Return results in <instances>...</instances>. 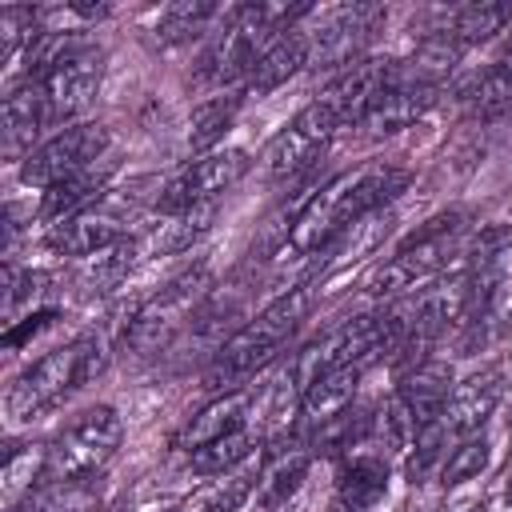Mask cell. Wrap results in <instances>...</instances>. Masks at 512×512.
Returning a JSON list of instances; mask_svg holds the SVG:
<instances>
[{"label":"cell","mask_w":512,"mask_h":512,"mask_svg":"<svg viewBox=\"0 0 512 512\" xmlns=\"http://www.w3.org/2000/svg\"><path fill=\"white\" fill-rule=\"evenodd\" d=\"M408 180H412L408 168H396V164H364L356 172H344V176L320 184V192L300 208L284 252H292V256H316L324 244H332L356 220H364L372 212H384L408 188Z\"/></svg>","instance_id":"cell-1"},{"label":"cell","mask_w":512,"mask_h":512,"mask_svg":"<svg viewBox=\"0 0 512 512\" xmlns=\"http://www.w3.org/2000/svg\"><path fill=\"white\" fill-rule=\"evenodd\" d=\"M312 308V292L308 288H288L284 296H276L268 308H260L244 328H236L228 340L216 344V356L204 372V388L212 392H240L244 380H252L276 352L280 344L300 328V320Z\"/></svg>","instance_id":"cell-2"},{"label":"cell","mask_w":512,"mask_h":512,"mask_svg":"<svg viewBox=\"0 0 512 512\" xmlns=\"http://www.w3.org/2000/svg\"><path fill=\"white\" fill-rule=\"evenodd\" d=\"M308 4L300 8H268V4H240L224 16V28L212 36V44L204 48L200 56V80L204 84H236V80H248L252 64L260 60V52L292 28L296 16H304Z\"/></svg>","instance_id":"cell-3"},{"label":"cell","mask_w":512,"mask_h":512,"mask_svg":"<svg viewBox=\"0 0 512 512\" xmlns=\"http://www.w3.org/2000/svg\"><path fill=\"white\" fill-rule=\"evenodd\" d=\"M104 356L96 336H80L64 348H52L48 356H40L28 372L16 376V384L4 396V412L8 420H32L44 408H52L56 400H64L72 388H80L84 380H92L100 372Z\"/></svg>","instance_id":"cell-4"},{"label":"cell","mask_w":512,"mask_h":512,"mask_svg":"<svg viewBox=\"0 0 512 512\" xmlns=\"http://www.w3.org/2000/svg\"><path fill=\"white\" fill-rule=\"evenodd\" d=\"M464 240H468V212L464 208H452V212L432 216L420 232H412L388 256L384 268L372 272L368 292L384 296V292H400V288H408V284H416V280H424V276H432L440 268L452 272V264L460 260Z\"/></svg>","instance_id":"cell-5"},{"label":"cell","mask_w":512,"mask_h":512,"mask_svg":"<svg viewBox=\"0 0 512 512\" xmlns=\"http://www.w3.org/2000/svg\"><path fill=\"white\" fill-rule=\"evenodd\" d=\"M212 292V268L208 264H196L180 276H172L148 304L136 308V316L128 320L124 328V352H136V356H156L164 352L176 332L200 312V304L208 300Z\"/></svg>","instance_id":"cell-6"},{"label":"cell","mask_w":512,"mask_h":512,"mask_svg":"<svg viewBox=\"0 0 512 512\" xmlns=\"http://www.w3.org/2000/svg\"><path fill=\"white\" fill-rule=\"evenodd\" d=\"M144 188H156V180H132L128 188H104L88 208L48 228V248L60 256H96L120 240H128V224L144 208Z\"/></svg>","instance_id":"cell-7"},{"label":"cell","mask_w":512,"mask_h":512,"mask_svg":"<svg viewBox=\"0 0 512 512\" xmlns=\"http://www.w3.org/2000/svg\"><path fill=\"white\" fill-rule=\"evenodd\" d=\"M124 440V424L108 404H96L88 412H80L48 448V464H44V480H60V484H84L88 476H96L120 448Z\"/></svg>","instance_id":"cell-8"},{"label":"cell","mask_w":512,"mask_h":512,"mask_svg":"<svg viewBox=\"0 0 512 512\" xmlns=\"http://www.w3.org/2000/svg\"><path fill=\"white\" fill-rule=\"evenodd\" d=\"M336 128H340L336 112L316 96L308 108H300V112L268 140V148H264V156H260L264 176H268V180H300V176H308L312 160L324 152V144L336 136Z\"/></svg>","instance_id":"cell-9"},{"label":"cell","mask_w":512,"mask_h":512,"mask_svg":"<svg viewBox=\"0 0 512 512\" xmlns=\"http://www.w3.org/2000/svg\"><path fill=\"white\" fill-rule=\"evenodd\" d=\"M100 156H108V128L92 124V120L68 124V128H60L56 136H48L44 144H36L24 156L20 180L32 184V188H52V184H60L64 176L88 168Z\"/></svg>","instance_id":"cell-10"},{"label":"cell","mask_w":512,"mask_h":512,"mask_svg":"<svg viewBox=\"0 0 512 512\" xmlns=\"http://www.w3.org/2000/svg\"><path fill=\"white\" fill-rule=\"evenodd\" d=\"M248 172V152L244 148H224V152H208L200 160H192L188 168H180L172 180L160 184L152 208L160 216H176L184 208H196L204 200H216L224 188H232L240 176Z\"/></svg>","instance_id":"cell-11"},{"label":"cell","mask_w":512,"mask_h":512,"mask_svg":"<svg viewBox=\"0 0 512 512\" xmlns=\"http://www.w3.org/2000/svg\"><path fill=\"white\" fill-rule=\"evenodd\" d=\"M380 356V332H376V312L372 316H352L344 324H336L332 332H324L320 340H312L296 364H292V388L304 396V388L312 380H320L324 372L340 368V364H352V360H368Z\"/></svg>","instance_id":"cell-12"},{"label":"cell","mask_w":512,"mask_h":512,"mask_svg":"<svg viewBox=\"0 0 512 512\" xmlns=\"http://www.w3.org/2000/svg\"><path fill=\"white\" fill-rule=\"evenodd\" d=\"M384 24L380 4H344L320 20L316 32H308V64L316 68H352L372 40V32Z\"/></svg>","instance_id":"cell-13"},{"label":"cell","mask_w":512,"mask_h":512,"mask_svg":"<svg viewBox=\"0 0 512 512\" xmlns=\"http://www.w3.org/2000/svg\"><path fill=\"white\" fill-rule=\"evenodd\" d=\"M392 68H396V60H356L352 68H344V72L320 92V100L336 112L340 124L364 120V112L372 108V100L392 84Z\"/></svg>","instance_id":"cell-14"},{"label":"cell","mask_w":512,"mask_h":512,"mask_svg":"<svg viewBox=\"0 0 512 512\" xmlns=\"http://www.w3.org/2000/svg\"><path fill=\"white\" fill-rule=\"evenodd\" d=\"M500 396H504V372H500L496 364L472 372L468 380H460V384L452 388V396H448V404H444V428L456 432L460 440L472 436V432H480V424L496 412Z\"/></svg>","instance_id":"cell-15"},{"label":"cell","mask_w":512,"mask_h":512,"mask_svg":"<svg viewBox=\"0 0 512 512\" xmlns=\"http://www.w3.org/2000/svg\"><path fill=\"white\" fill-rule=\"evenodd\" d=\"M452 364L444 360H420L412 368L400 372V384H396V400L408 408L412 424H432V420H444V404L452 396Z\"/></svg>","instance_id":"cell-16"},{"label":"cell","mask_w":512,"mask_h":512,"mask_svg":"<svg viewBox=\"0 0 512 512\" xmlns=\"http://www.w3.org/2000/svg\"><path fill=\"white\" fill-rule=\"evenodd\" d=\"M112 172H116V160H112V156H100V160H92L88 168H80V172L64 176L60 184L44 188L36 216H40V220H52V224H60V220L76 216V212H80V208H88L96 196H104V184H108V176H112Z\"/></svg>","instance_id":"cell-17"},{"label":"cell","mask_w":512,"mask_h":512,"mask_svg":"<svg viewBox=\"0 0 512 512\" xmlns=\"http://www.w3.org/2000/svg\"><path fill=\"white\" fill-rule=\"evenodd\" d=\"M396 72V68H392ZM436 100H440V88H416V84H388L376 100H372V108L364 112V128L372 132V136H384V132H400V128H408V124H416L428 108H436Z\"/></svg>","instance_id":"cell-18"},{"label":"cell","mask_w":512,"mask_h":512,"mask_svg":"<svg viewBox=\"0 0 512 512\" xmlns=\"http://www.w3.org/2000/svg\"><path fill=\"white\" fill-rule=\"evenodd\" d=\"M364 368H368V360H352V364H340V368L324 372L320 380H312L304 388L300 408H304V416H308L312 428H324L328 420H336V416H344L352 408Z\"/></svg>","instance_id":"cell-19"},{"label":"cell","mask_w":512,"mask_h":512,"mask_svg":"<svg viewBox=\"0 0 512 512\" xmlns=\"http://www.w3.org/2000/svg\"><path fill=\"white\" fill-rule=\"evenodd\" d=\"M304 64H308V32L288 28V32H280V36L260 52V60L252 64V72H248V80H244V92H248V96L276 92V88L288 84Z\"/></svg>","instance_id":"cell-20"},{"label":"cell","mask_w":512,"mask_h":512,"mask_svg":"<svg viewBox=\"0 0 512 512\" xmlns=\"http://www.w3.org/2000/svg\"><path fill=\"white\" fill-rule=\"evenodd\" d=\"M384 488H388V456L376 452V448H368V440L356 444V448H348L344 452V464H340V484H336L340 496L336 500L368 512L384 496Z\"/></svg>","instance_id":"cell-21"},{"label":"cell","mask_w":512,"mask_h":512,"mask_svg":"<svg viewBox=\"0 0 512 512\" xmlns=\"http://www.w3.org/2000/svg\"><path fill=\"white\" fill-rule=\"evenodd\" d=\"M48 128V112H44V96L36 88V80H20L8 88L4 96V152L8 156H28L32 140Z\"/></svg>","instance_id":"cell-22"},{"label":"cell","mask_w":512,"mask_h":512,"mask_svg":"<svg viewBox=\"0 0 512 512\" xmlns=\"http://www.w3.org/2000/svg\"><path fill=\"white\" fill-rule=\"evenodd\" d=\"M308 464H312V452L300 448V444H276L264 460H260V484H256V500L260 508H280L296 496V488L304 484L308 476Z\"/></svg>","instance_id":"cell-23"},{"label":"cell","mask_w":512,"mask_h":512,"mask_svg":"<svg viewBox=\"0 0 512 512\" xmlns=\"http://www.w3.org/2000/svg\"><path fill=\"white\" fill-rule=\"evenodd\" d=\"M244 416H248V392H244V388H240V392H224V396L208 400V404L188 420V428H184V436H180V448L192 456L196 448H208V444H216V440L240 432V428H244Z\"/></svg>","instance_id":"cell-24"},{"label":"cell","mask_w":512,"mask_h":512,"mask_svg":"<svg viewBox=\"0 0 512 512\" xmlns=\"http://www.w3.org/2000/svg\"><path fill=\"white\" fill-rule=\"evenodd\" d=\"M216 220V200H204L196 208H184L176 216H164V224H156L140 244L156 256H176V252H188Z\"/></svg>","instance_id":"cell-25"},{"label":"cell","mask_w":512,"mask_h":512,"mask_svg":"<svg viewBox=\"0 0 512 512\" xmlns=\"http://www.w3.org/2000/svg\"><path fill=\"white\" fill-rule=\"evenodd\" d=\"M456 100L476 116V120H496L512 104V72L504 64H484L480 72L464 76L456 88Z\"/></svg>","instance_id":"cell-26"},{"label":"cell","mask_w":512,"mask_h":512,"mask_svg":"<svg viewBox=\"0 0 512 512\" xmlns=\"http://www.w3.org/2000/svg\"><path fill=\"white\" fill-rule=\"evenodd\" d=\"M508 20H512V4H504V0H472V4H460L448 16V28H440V32L452 36L460 48H468V44H484L496 32H504Z\"/></svg>","instance_id":"cell-27"},{"label":"cell","mask_w":512,"mask_h":512,"mask_svg":"<svg viewBox=\"0 0 512 512\" xmlns=\"http://www.w3.org/2000/svg\"><path fill=\"white\" fill-rule=\"evenodd\" d=\"M240 100L244 96H212V100H204L188 120V148L208 156L224 140V132L232 128V120L240 112Z\"/></svg>","instance_id":"cell-28"},{"label":"cell","mask_w":512,"mask_h":512,"mask_svg":"<svg viewBox=\"0 0 512 512\" xmlns=\"http://www.w3.org/2000/svg\"><path fill=\"white\" fill-rule=\"evenodd\" d=\"M140 252H144V244H140L136 236H128V240H120V244L96 252L92 264H88L84 276H80V288H84V292H112V288H120V280L132 272V264L140 260Z\"/></svg>","instance_id":"cell-29"},{"label":"cell","mask_w":512,"mask_h":512,"mask_svg":"<svg viewBox=\"0 0 512 512\" xmlns=\"http://www.w3.org/2000/svg\"><path fill=\"white\" fill-rule=\"evenodd\" d=\"M216 12H220V8L208 4V0H176V4H168V8L160 12V20H156V40H160L164 48L184 44V40H192Z\"/></svg>","instance_id":"cell-30"},{"label":"cell","mask_w":512,"mask_h":512,"mask_svg":"<svg viewBox=\"0 0 512 512\" xmlns=\"http://www.w3.org/2000/svg\"><path fill=\"white\" fill-rule=\"evenodd\" d=\"M252 448H256V440H252V432H232V436H224V440H216V444H208V448H196L188 460H192V468L196 472H228L232 464H240V460H252Z\"/></svg>","instance_id":"cell-31"},{"label":"cell","mask_w":512,"mask_h":512,"mask_svg":"<svg viewBox=\"0 0 512 512\" xmlns=\"http://www.w3.org/2000/svg\"><path fill=\"white\" fill-rule=\"evenodd\" d=\"M484 468H488V440H484L480 432H472V436H464V440L452 448V456H448L444 468H440V480H444V488H456V484L480 476Z\"/></svg>","instance_id":"cell-32"},{"label":"cell","mask_w":512,"mask_h":512,"mask_svg":"<svg viewBox=\"0 0 512 512\" xmlns=\"http://www.w3.org/2000/svg\"><path fill=\"white\" fill-rule=\"evenodd\" d=\"M256 484H260V460H248V468L224 476V480L200 500V512H236V508L252 496Z\"/></svg>","instance_id":"cell-33"},{"label":"cell","mask_w":512,"mask_h":512,"mask_svg":"<svg viewBox=\"0 0 512 512\" xmlns=\"http://www.w3.org/2000/svg\"><path fill=\"white\" fill-rule=\"evenodd\" d=\"M48 448H28V452H8L4 460V500L12 504L20 492H32V480H44Z\"/></svg>","instance_id":"cell-34"},{"label":"cell","mask_w":512,"mask_h":512,"mask_svg":"<svg viewBox=\"0 0 512 512\" xmlns=\"http://www.w3.org/2000/svg\"><path fill=\"white\" fill-rule=\"evenodd\" d=\"M444 440H448L444 420H432V424H420V428H416V436H412V452H408V480H412V484H420V480L428 476V468L440 460Z\"/></svg>","instance_id":"cell-35"},{"label":"cell","mask_w":512,"mask_h":512,"mask_svg":"<svg viewBox=\"0 0 512 512\" xmlns=\"http://www.w3.org/2000/svg\"><path fill=\"white\" fill-rule=\"evenodd\" d=\"M80 484H60V480H44V488H32L28 496L16 500L12 512H68L76 500Z\"/></svg>","instance_id":"cell-36"},{"label":"cell","mask_w":512,"mask_h":512,"mask_svg":"<svg viewBox=\"0 0 512 512\" xmlns=\"http://www.w3.org/2000/svg\"><path fill=\"white\" fill-rule=\"evenodd\" d=\"M52 320H56V312H52V308H36L32 316H24V324H8V332H4V348H20L28 336L44 332Z\"/></svg>","instance_id":"cell-37"},{"label":"cell","mask_w":512,"mask_h":512,"mask_svg":"<svg viewBox=\"0 0 512 512\" xmlns=\"http://www.w3.org/2000/svg\"><path fill=\"white\" fill-rule=\"evenodd\" d=\"M496 64H504V68L512 72V32L504 36V44H500V60H496Z\"/></svg>","instance_id":"cell-38"},{"label":"cell","mask_w":512,"mask_h":512,"mask_svg":"<svg viewBox=\"0 0 512 512\" xmlns=\"http://www.w3.org/2000/svg\"><path fill=\"white\" fill-rule=\"evenodd\" d=\"M332 512H364V508H352V504H344V500H336V504H332Z\"/></svg>","instance_id":"cell-39"},{"label":"cell","mask_w":512,"mask_h":512,"mask_svg":"<svg viewBox=\"0 0 512 512\" xmlns=\"http://www.w3.org/2000/svg\"><path fill=\"white\" fill-rule=\"evenodd\" d=\"M464 512H488V508H484V504H480V508H464Z\"/></svg>","instance_id":"cell-40"},{"label":"cell","mask_w":512,"mask_h":512,"mask_svg":"<svg viewBox=\"0 0 512 512\" xmlns=\"http://www.w3.org/2000/svg\"><path fill=\"white\" fill-rule=\"evenodd\" d=\"M108 512H124V508H108Z\"/></svg>","instance_id":"cell-41"}]
</instances>
